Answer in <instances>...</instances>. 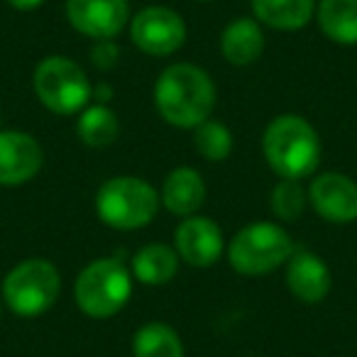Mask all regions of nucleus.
I'll return each mask as SVG.
<instances>
[{
    "instance_id": "nucleus-1",
    "label": "nucleus",
    "mask_w": 357,
    "mask_h": 357,
    "mask_svg": "<svg viewBox=\"0 0 357 357\" xmlns=\"http://www.w3.org/2000/svg\"><path fill=\"white\" fill-rule=\"evenodd\" d=\"M154 108L167 125L196 130L213 115L218 91L206 69L189 61L169 64L154 81Z\"/></svg>"
},
{
    "instance_id": "nucleus-2",
    "label": "nucleus",
    "mask_w": 357,
    "mask_h": 357,
    "mask_svg": "<svg viewBox=\"0 0 357 357\" xmlns=\"http://www.w3.org/2000/svg\"><path fill=\"white\" fill-rule=\"evenodd\" d=\"M262 152L279 178H308L321 164V137L303 115L284 113L269 120L262 135Z\"/></svg>"
},
{
    "instance_id": "nucleus-3",
    "label": "nucleus",
    "mask_w": 357,
    "mask_h": 357,
    "mask_svg": "<svg viewBox=\"0 0 357 357\" xmlns=\"http://www.w3.org/2000/svg\"><path fill=\"white\" fill-rule=\"evenodd\" d=\"M159 191L142 176H113L103 181L96 194V215L113 230L147 228L159 213Z\"/></svg>"
},
{
    "instance_id": "nucleus-4",
    "label": "nucleus",
    "mask_w": 357,
    "mask_h": 357,
    "mask_svg": "<svg viewBox=\"0 0 357 357\" xmlns=\"http://www.w3.org/2000/svg\"><path fill=\"white\" fill-rule=\"evenodd\" d=\"M132 272L115 257L89 262L74 282V301L81 313L93 321L113 318L132 296Z\"/></svg>"
},
{
    "instance_id": "nucleus-5",
    "label": "nucleus",
    "mask_w": 357,
    "mask_h": 357,
    "mask_svg": "<svg viewBox=\"0 0 357 357\" xmlns=\"http://www.w3.org/2000/svg\"><path fill=\"white\" fill-rule=\"evenodd\" d=\"M294 240L279 223L257 220L240 228L228 243V262L243 277H264L287 264Z\"/></svg>"
},
{
    "instance_id": "nucleus-6",
    "label": "nucleus",
    "mask_w": 357,
    "mask_h": 357,
    "mask_svg": "<svg viewBox=\"0 0 357 357\" xmlns=\"http://www.w3.org/2000/svg\"><path fill=\"white\" fill-rule=\"evenodd\" d=\"M32 89L37 100L56 115H79L93 100V86L84 66L61 54L45 56L35 66Z\"/></svg>"
},
{
    "instance_id": "nucleus-7",
    "label": "nucleus",
    "mask_w": 357,
    "mask_h": 357,
    "mask_svg": "<svg viewBox=\"0 0 357 357\" xmlns=\"http://www.w3.org/2000/svg\"><path fill=\"white\" fill-rule=\"evenodd\" d=\"M59 294V267L45 257L22 259L3 279V301L20 318H37L47 313L56 303Z\"/></svg>"
},
{
    "instance_id": "nucleus-8",
    "label": "nucleus",
    "mask_w": 357,
    "mask_h": 357,
    "mask_svg": "<svg viewBox=\"0 0 357 357\" xmlns=\"http://www.w3.org/2000/svg\"><path fill=\"white\" fill-rule=\"evenodd\" d=\"M186 22L174 8L147 6L130 17V40L149 56H172L186 45Z\"/></svg>"
},
{
    "instance_id": "nucleus-9",
    "label": "nucleus",
    "mask_w": 357,
    "mask_h": 357,
    "mask_svg": "<svg viewBox=\"0 0 357 357\" xmlns=\"http://www.w3.org/2000/svg\"><path fill=\"white\" fill-rule=\"evenodd\" d=\"M66 20L89 40H115L130 25V0H66Z\"/></svg>"
},
{
    "instance_id": "nucleus-10",
    "label": "nucleus",
    "mask_w": 357,
    "mask_h": 357,
    "mask_svg": "<svg viewBox=\"0 0 357 357\" xmlns=\"http://www.w3.org/2000/svg\"><path fill=\"white\" fill-rule=\"evenodd\" d=\"M308 206L326 223L347 225L357 220V181L342 172H323L308 184Z\"/></svg>"
},
{
    "instance_id": "nucleus-11",
    "label": "nucleus",
    "mask_w": 357,
    "mask_h": 357,
    "mask_svg": "<svg viewBox=\"0 0 357 357\" xmlns=\"http://www.w3.org/2000/svg\"><path fill=\"white\" fill-rule=\"evenodd\" d=\"M174 250L178 259L191 267H213L225 250V238L220 225L206 215H189L174 230Z\"/></svg>"
},
{
    "instance_id": "nucleus-12",
    "label": "nucleus",
    "mask_w": 357,
    "mask_h": 357,
    "mask_svg": "<svg viewBox=\"0 0 357 357\" xmlns=\"http://www.w3.org/2000/svg\"><path fill=\"white\" fill-rule=\"evenodd\" d=\"M45 167V149L35 135L0 130V186H22Z\"/></svg>"
},
{
    "instance_id": "nucleus-13",
    "label": "nucleus",
    "mask_w": 357,
    "mask_h": 357,
    "mask_svg": "<svg viewBox=\"0 0 357 357\" xmlns=\"http://www.w3.org/2000/svg\"><path fill=\"white\" fill-rule=\"evenodd\" d=\"M287 287L301 303H321L333 289L331 267L306 248H294L287 259Z\"/></svg>"
},
{
    "instance_id": "nucleus-14",
    "label": "nucleus",
    "mask_w": 357,
    "mask_h": 357,
    "mask_svg": "<svg viewBox=\"0 0 357 357\" xmlns=\"http://www.w3.org/2000/svg\"><path fill=\"white\" fill-rule=\"evenodd\" d=\"M206 181L201 176L199 169L194 167H176L164 176L162 189H159V199L162 206L172 215L178 218H189L201 211L206 204Z\"/></svg>"
},
{
    "instance_id": "nucleus-15",
    "label": "nucleus",
    "mask_w": 357,
    "mask_h": 357,
    "mask_svg": "<svg viewBox=\"0 0 357 357\" xmlns=\"http://www.w3.org/2000/svg\"><path fill=\"white\" fill-rule=\"evenodd\" d=\"M264 52V32L255 17H235L220 35V54L230 66H252Z\"/></svg>"
},
{
    "instance_id": "nucleus-16",
    "label": "nucleus",
    "mask_w": 357,
    "mask_h": 357,
    "mask_svg": "<svg viewBox=\"0 0 357 357\" xmlns=\"http://www.w3.org/2000/svg\"><path fill=\"white\" fill-rule=\"evenodd\" d=\"M259 25L279 32H298L316 15V0H250Z\"/></svg>"
},
{
    "instance_id": "nucleus-17",
    "label": "nucleus",
    "mask_w": 357,
    "mask_h": 357,
    "mask_svg": "<svg viewBox=\"0 0 357 357\" xmlns=\"http://www.w3.org/2000/svg\"><path fill=\"white\" fill-rule=\"evenodd\" d=\"M178 264H181V259H178L174 245L149 243L132 255L130 272L144 287H164L178 274Z\"/></svg>"
},
{
    "instance_id": "nucleus-18",
    "label": "nucleus",
    "mask_w": 357,
    "mask_h": 357,
    "mask_svg": "<svg viewBox=\"0 0 357 357\" xmlns=\"http://www.w3.org/2000/svg\"><path fill=\"white\" fill-rule=\"evenodd\" d=\"M316 20L331 42L342 47L357 45V0H321Z\"/></svg>"
},
{
    "instance_id": "nucleus-19",
    "label": "nucleus",
    "mask_w": 357,
    "mask_h": 357,
    "mask_svg": "<svg viewBox=\"0 0 357 357\" xmlns=\"http://www.w3.org/2000/svg\"><path fill=\"white\" fill-rule=\"evenodd\" d=\"M76 132H79V139L86 147H93V149L110 147L120 135L118 113L113 108H108L105 103H93V105L89 103L79 113Z\"/></svg>"
},
{
    "instance_id": "nucleus-20",
    "label": "nucleus",
    "mask_w": 357,
    "mask_h": 357,
    "mask_svg": "<svg viewBox=\"0 0 357 357\" xmlns=\"http://www.w3.org/2000/svg\"><path fill=\"white\" fill-rule=\"evenodd\" d=\"M132 357H186L184 340L169 323L149 321L135 331Z\"/></svg>"
},
{
    "instance_id": "nucleus-21",
    "label": "nucleus",
    "mask_w": 357,
    "mask_h": 357,
    "mask_svg": "<svg viewBox=\"0 0 357 357\" xmlns=\"http://www.w3.org/2000/svg\"><path fill=\"white\" fill-rule=\"evenodd\" d=\"M194 149L206 162H225L233 152V132L225 123L208 118L194 130Z\"/></svg>"
},
{
    "instance_id": "nucleus-22",
    "label": "nucleus",
    "mask_w": 357,
    "mask_h": 357,
    "mask_svg": "<svg viewBox=\"0 0 357 357\" xmlns=\"http://www.w3.org/2000/svg\"><path fill=\"white\" fill-rule=\"evenodd\" d=\"M308 206V191L301 181L296 178H279L269 196V208H272L274 218L284 220V223H294L303 215Z\"/></svg>"
},
{
    "instance_id": "nucleus-23",
    "label": "nucleus",
    "mask_w": 357,
    "mask_h": 357,
    "mask_svg": "<svg viewBox=\"0 0 357 357\" xmlns=\"http://www.w3.org/2000/svg\"><path fill=\"white\" fill-rule=\"evenodd\" d=\"M120 47L115 40H96L93 47H91L89 56H91V64L96 66L98 71H110L118 66L120 61Z\"/></svg>"
},
{
    "instance_id": "nucleus-24",
    "label": "nucleus",
    "mask_w": 357,
    "mask_h": 357,
    "mask_svg": "<svg viewBox=\"0 0 357 357\" xmlns=\"http://www.w3.org/2000/svg\"><path fill=\"white\" fill-rule=\"evenodd\" d=\"M8 6L17 13H32V10H37V8L45 6V0H8Z\"/></svg>"
},
{
    "instance_id": "nucleus-25",
    "label": "nucleus",
    "mask_w": 357,
    "mask_h": 357,
    "mask_svg": "<svg viewBox=\"0 0 357 357\" xmlns=\"http://www.w3.org/2000/svg\"><path fill=\"white\" fill-rule=\"evenodd\" d=\"M93 98H96V103H105V100L113 98V89L105 86V84H100L98 89H93Z\"/></svg>"
},
{
    "instance_id": "nucleus-26",
    "label": "nucleus",
    "mask_w": 357,
    "mask_h": 357,
    "mask_svg": "<svg viewBox=\"0 0 357 357\" xmlns=\"http://www.w3.org/2000/svg\"><path fill=\"white\" fill-rule=\"evenodd\" d=\"M0 130H3V110H0Z\"/></svg>"
},
{
    "instance_id": "nucleus-27",
    "label": "nucleus",
    "mask_w": 357,
    "mask_h": 357,
    "mask_svg": "<svg viewBox=\"0 0 357 357\" xmlns=\"http://www.w3.org/2000/svg\"><path fill=\"white\" fill-rule=\"evenodd\" d=\"M199 3H213V0H199Z\"/></svg>"
},
{
    "instance_id": "nucleus-28",
    "label": "nucleus",
    "mask_w": 357,
    "mask_h": 357,
    "mask_svg": "<svg viewBox=\"0 0 357 357\" xmlns=\"http://www.w3.org/2000/svg\"><path fill=\"white\" fill-rule=\"evenodd\" d=\"M0 316H3V303H0Z\"/></svg>"
}]
</instances>
